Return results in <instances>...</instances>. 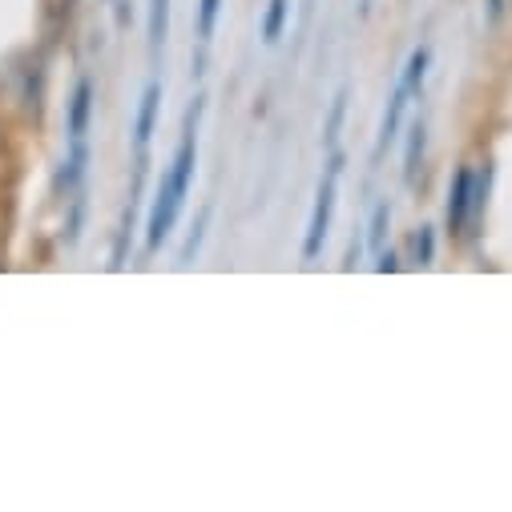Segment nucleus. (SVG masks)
<instances>
[{"instance_id":"f257e3e1","label":"nucleus","mask_w":512,"mask_h":512,"mask_svg":"<svg viewBox=\"0 0 512 512\" xmlns=\"http://www.w3.org/2000/svg\"><path fill=\"white\" fill-rule=\"evenodd\" d=\"M339 166H343V158L335 154V158H331V170H327V178H323V182H319V190H315V210H311V222H307V238H303V259H307V263H311V259H319V250H323V242H327V230H331Z\"/></svg>"},{"instance_id":"f03ea898","label":"nucleus","mask_w":512,"mask_h":512,"mask_svg":"<svg viewBox=\"0 0 512 512\" xmlns=\"http://www.w3.org/2000/svg\"><path fill=\"white\" fill-rule=\"evenodd\" d=\"M178 214H182V198H178V194L170 190V182L162 178L158 198H154V210H150V226H146V246H150V250H162V242L170 238Z\"/></svg>"},{"instance_id":"7ed1b4c3","label":"nucleus","mask_w":512,"mask_h":512,"mask_svg":"<svg viewBox=\"0 0 512 512\" xmlns=\"http://www.w3.org/2000/svg\"><path fill=\"white\" fill-rule=\"evenodd\" d=\"M472 178H476V170H468V166H460L456 174H452V186H448V230L452 234H464V226L472 222Z\"/></svg>"},{"instance_id":"20e7f679","label":"nucleus","mask_w":512,"mask_h":512,"mask_svg":"<svg viewBox=\"0 0 512 512\" xmlns=\"http://www.w3.org/2000/svg\"><path fill=\"white\" fill-rule=\"evenodd\" d=\"M408 85L400 81L396 89H392V97H388V109H383V125H379V142H375V158L388 150L396 138H400V125H404V109H408Z\"/></svg>"},{"instance_id":"39448f33","label":"nucleus","mask_w":512,"mask_h":512,"mask_svg":"<svg viewBox=\"0 0 512 512\" xmlns=\"http://www.w3.org/2000/svg\"><path fill=\"white\" fill-rule=\"evenodd\" d=\"M89 121H93V81L81 77L69 97V142H81L89 134Z\"/></svg>"},{"instance_id":"423d86ee","label":"nucleus","mask_w":512,"mask_h":512,"mask_svg":"<svg viewBox=\"0 0 512 512\" xmlns=\"http://www.w3.org/2000/svg\"><path fill=\"white\" fill-rule=\"evenodd\" d=\"M158 109H162V81H150V85L142 89V105H138V121H134V138H138V146H146V142L154 138Z\"/></svg>"},{"instance_id":"0eeeda50","label":"nucleus","mask_w":512,"mask_h":512,"mask_svg":"<svg viewBox=\"0 0 512 512\" xmlns=\"http://www.w3.org/2000/svg\"><path fill=\"white\" fill-rule=\"evenodd\" d=\"M85 166H89V146H85V138H81V142H73V150H69V158H65V166H61V174H57V186H61L65 194H73V190L81 186V178H85Z\"/></svg>"},{"instance_id":"6e6552de","label":"nucleus","mask_w":512,"mask_h":512,"mask_svg":"<svg viewBox=\"0 0 512 512\" xmlns=\"http://www.w3.org/2000/svg\"><path fill=\"white\" fill-rule=\"evenodd\" d=\"M424 121H412V130H408V150H404V182H416L420 174V162H424Z\"/></svg>"},{"instance_id":"1a4fd4ad","label":"nucleus","mask_w":512,"mask_h":512,"mask_svg":"<svg viewBox=\"0 0 512 512\" xmlns=\"http://www.w3.org/2000/svg\"><path fill=\"white\" fill-rule=\"evenodd\" d=\"M287 17H291V0H267V17H263L267 45H279V37L287 33Z\"/></svg>"},{"instance_id":"9d476101","label":"nucleus","mask_w":512,"mask_h":512,"mask_svg":"<svg viewBox=\"0 0 512 512\" xmlns=\"http://www.w3.org/2000/svg\"><path fill=\"white\" fill-rule=\"evenodd\" d=\"M170 33V0H150V49L162 53Z\"/></svg>"},{"instance_id":"9b49d317","label":"nucleus","mask_w":512,"mask_h":512,"mask_svg":"<svg viewBox=\"0 0 512 512\" xmlns=\"http://www.w3.org/2000/svg\"><path fill=\"white\" fill-rule=\"evenodd\" d=\"M428 65H432V53L420 45L412 57H408V69H404V85H408V93H420L424 89V77H428Z\"/></svg>"},{"instance_id":"f8f14e48","label":"nucleus","mask_w":512,"mask_h":512,"mask_svg":"<svg viewBox=\"0 0 512 512\" xmlns=\"http://www.w3.org/2000/svg\"><path fill=\"white\" fill-rule=\"evenodd\" d=\"M388 222H392V210H388V202H379L375 210H371V226H367V246L379 254L383 250V238H388Z\"/></svg>"},{"instance_id":"ddd939ff","label":"nucleus","mask_w":512,"mask_h":512,"mask_svg":"<svg viewBox=\"0 0 512 512\" xmlns=\"http://www.w3.org/2000/svg\"><path fill=\"white\" fill-rule=\"evenodd\" d=\"M218 13H222V0H198V37H202V41L214 37Z\"/></svg>"},{"instance_id":"4468645a","label":"nucleus","mask_w":512,"mask_h":512,"mask_svg":"<svg viewBox=\"0 0 512 512\" xmlns=\"http://www.w3.org/2000/svg\"><path fill=\"white\" fill-rule=\"evenodd\" d=\"M343 113H347V89H339L335 93V101H331V117H327V142H335L339 138V130H343Z\"/></svg>"},{"instance_id":"2eb2a0df","label":"nucleus","mask_w":512,"mask_h":512,"mask_svg":"<svg viewBox=\"0 0 512 512\" xmlns=\"http://www.w3.org/2000/svg\"><path fill=\"white\" fill-rule=\"evenodd\" d=\"M412 250H416V263L420 267H432V254H436V238L428 226H420V234L412 238Z\"/></svg>"},{"instance_id":"dca6fc26","label":"nucleus","mask_w":512,"mask_h":512,"mask_svg":"<svg viewBox=\"0 0 512 512\" xmlns=\"http://www.w3.org/2000/svg\"><path fill=\"white\" fill-rule=\"evenodd\" d=\"M81 222H85V198L73 190V214L65 222V242H77L81 238Z\"/></svg>"},{"instance_id":"f3484780","label":"nucleus","mask_w":512,"mask_h":512,"mask_svg":"<svg viewBox=\"0 0 512 512\" xmlns=\"http://www.w3.org/2000/svg\"><path fill=\"white\" fill-rule=\"evenodd\" d=\"M206 210H202V218H198V226H194V234H190V242H186V250H182V263H190L194 254H198V242H202V226H206Z\"/></svg>"},{"instance_id":"a211bd4d","label":"nucleus","mask_w":512,"mask_h":512,"mask_svg":"<svg viewBox=\"0 0 512 512\" xmlns=\"http://www.w3.org/2000/svg\"><path fill=\"white\" fill-rule=\"evenodd\" d=\"M396 267H400V263H396V254H392V250H379V259H375V271H379V275H392Z\"/></svg>"}]
</instances>
